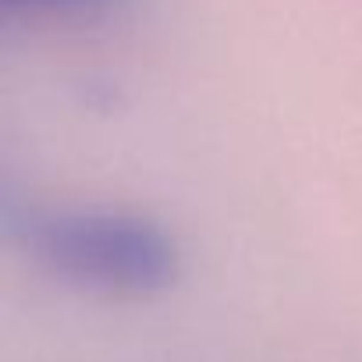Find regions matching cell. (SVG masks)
<instances>
[{"label": "cell", "instance_id": "6da1fadb", "mask_svg": "<svg viewBox=\"0 0 362 362\" xmlns=\"http://www.w3.org/2000/svg\"><path fill=\"white\" fill-rule=\"evenodd\" d=\"M15 228L22 249L47 274L100 295L149 298L170 288L181 270L174 235L135 210L40 206Z\"/></svg>", "mask_w": 362, "mask_h": 362}, {"label": "cell", "instance_id": "7a4b0ae2", "mask_svg": "<svg viewBox=\"0 0 362 362\" xmlns=\"http://www.w3.org/2000/svg\"><path fill=\"white\" fill-rule=\"evenodd\" d=\"M124 0H0L8 15L43 18V22H96L114 15Z\"/></svg>", "mask_w": 362, "mask_h": 362}]
</instances>
